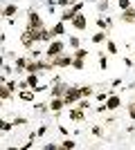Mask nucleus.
I'll return each mask as SVG.
<instances>
[{"label": "nucleus", "instance_id": "f257e3e1", "mask_svg": "<svg viewBox=\"0 0 135 150\" xmlns=\"http://www.w3.org/2000/svg\"><path fill=\"white\" fill-rule=\"evenodd\" d=\"M41 38H39V29H29V27H25V31L20 34V45L25 47L27 52L34 47V43H39Z\"/></svg>", "mask_w": 135, "mask_h": 150}, {"label": "nucleus", "instance_id": "f03ea898", "mask_svg": "<svg viewBox=\"0 0 135 150\" xmlns=\"http://www.w3.org/2000/svg\"><path fill=\"white\" fill-rule=\"evenodd\" d=\"M63 50H65V40H61V38H54L52 43H47V50H43V54H45V58H47V61H52L54 56L63 54Z\"/></svg>", "mask_w": 135, "mask_h": 150}, {"label": "nucleus", "instance_id": "7ed1b4c3", "mask_svg": "<svg viewBox=\"0 0 135 150\" xmlns=\"http://www.w3.org/2000/svg\"><path fill=\"white\" fill-rule=\"evenodd\" d=\"M79 99H81L79 85H68V90H65V94H63V101H65V105H74V103H77Z\"/></svg>", "mask_w": 135, "mask_h": 150}, {"label": "nucleus", "instance_id": "20e7f679", "mask_svg": "<svg viewBox=\"0 0 135 150\" xmlns=\"http://www.w3.org/2000/svg\"><path fill=\"white\" fill-rule=\"evenodd\" d=\"M27 27H29V29H43L45 27V23H43L39 11H34V9L27 11Z\"/></svg>", "mask_w": 135, "mask_h": 150}, {"label": "nucleus", "instance_id": "39448f33", "mask_svg": "<svg viewBox=\"0 0 135 150\" xmlns=\"http://www.w3.org/2000/svg\"><path fill=\"white\" fill-rule=\"evenodd\" d=\"M72 58H74L72 54H65V52H63V54H59V56L52 58V65H54L56 69H68L72 65Z\"/></svg>", "mask_w": 135, "mask_h": 150}, {"label": "nucleus", "instance_id": "423d86ee", "mask_svg": "<svg viewBox=\"0 0 135 150\" xmlns=\"http://www.w3.org/2000/svg\"><path fill=\"white\" fill-rule=\"evenodd\" d=\"M50 112L54 114V117H59V114L63 112V108H65V101H63V96H50Z\"/></svg>", "mask_w": 135, "mask_h": 150}, {"label": "nucleus", "instance_id": "0eeeda50", "mask_svg": "<svg viewBox=\"0 0 135 150\" xmlns=\"http://www.w3.org/2000/svg\"><path fill=\"white\" fill-rule=\"evenodd\" d=\"M104 105H106V110H108V112H115V110H119V108H122V96L113 92L108 99L104 101Z\"/></svg>", "mask_w": 135, "mask_h": 150}, {"label": "nucleus", "instance_id": "6e6552de", "mask_svg": "<svg viewBox=\"0 0 135 150\" xmlns=\"http://www.w3.org/2000/svg\"><path fill=\"white\" fill-rule=\"evenodd\" d=\"M16 13H18V5H16V2H7V5L2 7V11H0V18L9 20V18H16Z\"/></svg>", "mask_w": 135, "mask_h": 150}, {"label": "nucleus", "instance_id": "1a4fd4ad", "mask_svg": "<svg viewBox=\"0 0 135 150\" xmlns=\"http://www.w3.org/2000/svg\"><path fill=\"white\" fill-rule=\"evenodd\" d=\"M72 27L77 31H86V27H88V18H86V13L84 11H79L74 18H72Z\"/></svg>", "mask_w": 135, "mask_h": 150}, {"label": "nucleus", "instance_id": "9d476101", "mask_svg": "<svg viewBox=\"0 0 135 150\" xmlns=\"http://www.w3.org/2000/svg\"><path fill=\"white\" fill-rule=\"evenodd\" d=\"M68 117H70L72 121H77V123H81V121H86V110H81L79 105H74V108L70 105V110H68Z\"/></svg>", "mask_w": 135, "mask_h": 150}, {"label": "nucleus", "instance_id": "9b49d317", "mask_svg": "<svg viewBox=\"0 0 135 150\" xmlns=\"http://www.w3.org/2000/svg\"><path fill=\"white\" fill-rule=\"evenodd\" d=\"M50 96H63L65 94V90H68V83H63V81H56V83H52L50 85Z\"/></svg>", "mask_w": 135, "mask_h": 150}, {"label": "nucleus", "instance_id": "f8f14e48", "mask_svg": "<svg viewBox=\"0 0 135 150\" xmlns=\"http://www.w3.org/2000/svg\"><path fill=\"white\" fill-rule=\"evenodd\" d=\"M50 31H52V36H54V38H61L63 34H68V29H65V23H63V20L54 23V25L50 27Z\"/></svg>", "mask_w": 135, "mask_h": 150}, {"label": "nucleus", "instance_id": "ddd939ff", "mask_svg": "<svg viewBox=\"0 0 135 150\" xmlns=\"http://www.w3.org/2000/svg\"><path fill=\"white\" fill-rule=\"evenodd\" d=\"M119 20H122V23H126V25H133V23H135V7L124 9L122 16H119Z\"/></svg>", "mask_w": 135, "mask_h": 150}, {"label": "nucleus", "instance_id": "4468645a", "mask_svg": "<svg viewBox=\"0 0 135 150\" xmlns=\"http://www.w3.org/2000/svg\"><path fill=\"white\" fill-rule=\"evenodd\" d=\"M25 74H41V69H39V61L36 58H29L27 56V65H25V69H23Z\"/></svg>", "mask_w": 135, "mask_h": 150}, {"label": "nucleus", "instance_id": "2eb2a0df", "mask_svg": "<svg viewBox=\"0 0 135 150\" xmlns=\"http://www.w3.org/2000/svg\"><path fill=\"white\" fill-rule=\"evenodd\" d=\"M18 99L20 101H27V103H34V99H36V92L34 90H18Z\"/></svg>", "mask_w": 135, "mask_h": 150}, {"label": "nucleus", "instance_id": "dca6fc26", "mask_svg": "<svg viewBox=\"0 0 135 150\" xmlns=\"http://www.w3.org/2000/svg\"><path fill=\"white\" fill-rule=\"evenodd\" d=\"M74 16H77V11H74L72 7H65L63 11H61V16H59V20H63V23H72Z\"/></svg>", "mask_w": 135, "mask_h": 150}, {"label": "nucleus", "instance_id": "f3484780", "mask_svg": "<svg viewBox=\"0 0 135 150\" xmlns=\"http://www.w3.org/2000/svg\"><path fill=\"white\" fill-rule=\"evenodd\" d=\"M106 54H108V56H117V54H119L117 43H115V40H110V38H106Z\"/></svg>", "mask_w": 135, "mask_h": 150}, {"label": "nucleus", "instance_id": "a211bd4d", "mask_svg": "<svg viewBox=\"0 0 135 150\" xmlns=\"http://www.w3.org/2000/svg\"><path fill=\"white\" fill-rule=\"evenodd\" d=\"M34 112L39 114H50V103H43V101H36V103H32Z\"/></svg>", "mask_w": 135, "mask_h": 150}, {"label": "nucleus", "instance_id": "6ab92c4d", "mask_svg": "<svg viewBox=\"0 0 135 150\" xmlns=\"http://www.w3.org/2000/svg\"><path fill=\"white\" fill-rule=\"evenodd\" d=\"M106 38H108V31H97V34H92V36H90V40H92V43L95 45H101V43H106Z\"/></svg>", "mask_w": 135, "mask_h": 150}, {"label": "nucleus", "instance_id": "aec40b11", "mask_svg": "<svg viewBox=\"0 0 135 150\" xmlns=\"http://www.w3.org/2000/svg\"><path fill=\"white\" fill-rule=\"evenodd\" d=\"M39 38H41V43H52V40H54V36H52V31L47 29V27L39 29Z\"/></svg>", "mask_w": 135, "mask_h": 150}, {"label": "nucleus", "instance_id": "412c9836", "mask_svg": "<svg viewBox=\"0 0 135 150\" xmlns=\"http://www.w3.org/2000/svg\"><path fill=\"white\" fill-rule=\"evenodd\" d=\"M0 99H2V101H11L14 99V92L7 88L5 83H0Z\"/></svg>", "mask_w": 135, "mask_h": 150}, {"label": "nucleus", "instance_id": "4be33fe9", "mask_svg": "<svg viewBox=\"0 0 135 150\" xmlns=\"http://www.w3.org/2000/svg\"><path fill=\"white\" fill-rule=\"evenodd\" d=\"M39 69H41V72H54L56 67H54L52 61H47V58H45V61H43V58H39Z\"/></svg>", "mask_w": 135, "mask_h": 150}, {"label": "nucleus", "instance_id": "5701e85b", "mask_svg": "<svg viewBox=\"0 0 135 150\" xmlns=\"http://www.w3.org/2000/svg\"><path fill=\"white\" fill-rule=\"evenodd\" d=\"M27 65V56H16L14 58V67H16V72H23Z\"/></svg>", "mask_w": 135, "mask_h": 150}, {"label": "nucleus", "instance_id": "b1692460", "mask_svg": "<svg viewBox=\"0 0 135 150\" xmlns=\"http://www.w3.org/2000/svg\"><path fill=\"white\" fill-rule=\"evenodd\" d=\"M79 92H81V96H86V99L95 96V88H92V85H79Z\"/></svg>", "mask_w": 135, "mask_h": 150}, {"label": "nucleus", "instance_id": "393cba45", "mask_svg": "<svg viewBox=\"0 0 135 150\" xmlns=\"http://www.w3.org/2000/svg\"><path fill=\"white\" fill-rule=\"evenodd\" d=\"M25 81H27V85H29V90H34V88L41 83V81H39V74H27Z\"/></svg>", "mask_w": 135, "mask_h": 150}, {"label": "nucleus", "instance_id": "a878e982", "mask_svg": "<svg viewBox=\"0 0 135 150\" xmlns=\"http://www.w3.org/2000/svg\"><path fill=\"white\" fill-rule=\"evenodd\" d=\"M88 54H90V52L86 50V47H77V50L72 52V56H74V58H84V61L88 58Z\"/></svg>", "mask_w": 135, "mask_h": 150}, {"label": "nucleus", "instance_id": "bb28decb", "mask_svg": "<svg viewBox=\"0 0 135 150\" xmlns=\"http://www.w3.org/2000/svg\"><path fill=\"white\" fill-rule=\"evenodd\" d=\"M11 130H14V121L0 119V132H11Z\"/></svg>", "mask_w": 135, "mask_h": 150}, {"label": "nucleus", "instance_id": "cd10ccee", "mask_svg": "<svg viewBox=\"0 0 135 150\" xmlns=\"http://www.w3.org/2000/svg\"><path fill=\"white\" fill-rule=\"evenodd\" d=\"M99 69H108V54H104V52H99Z\"/></svg>", "mask_w": 135, "mask_h": 150}, {"label": "nucleus", "instance_id": "c85d7f7f", "mask_svg": "<svg viewBox=\"0 0 135 150\" xmlns=\"http://www.w3.org/2000/svg\"><path fill=\"white\" fill-rule=\"evenodd\" d=\"M70 67L81 72V69H86V61H84V58H72V65H70Z\"/></svg>", "mask_w": 135, "mask_h": 150}, {"label": "nucleus", "instance_id": "c756f323", "mask_svg": "<svg viewBox=\"0 0 135 150\" xmlns=\"http://www.w3.org/2000/svg\"><path fill=\"white\" fill-rule=\"evenodd\" d=\"M59 148H63V150H72V148H77V141H72V139H63V141L59 144Z\"/></svg>", "mask_w": 135, "mask_h": 150}, {"label": "nucleus", "instance_id": "7c9ffc66", "mask_svg": "<svg viewBox=\"0 0 135 150\" xmlns=\"http://www.w3.org/2000/svg\"><path fill=\"white\" fill-rule=\"evenodd\" d=\"M110 94H113V90H106V92H95V99L99 101V103H104V101L108 99Z\"/></svg>", "mask_w": 135, "mask_h": 150}, {"label": "nucleus", "instance_id": "2f4dec72", "mask_svg": "<svg viewBox=\"0 0 135 150\" xmlns=\"http://www.w3.org/2000/svg\"><path fill=\"white\" fill-rule=\"evenodd\" d=\"M126 114H129V119H131V121H135V101L126 103Z\"/></svg>", "mask_w": 135, "mask_h": 150}, {"label": "nucleus", "instance_id": "473e14b6", "mask_svg": "<svg viewBox=\"0 0 135 150\" xmlns=\"http://www.w3.org/2000/svg\"><path fill=\"white\" fill-rule=\"evenodd\" d=\"M68 47H72V50L81 47V40H79V36H70V38H68Z\"/></svg>", "mask_w": 135, "mask_h": 150}, {"label": "nucleus", "instance_id": "72a5a7b5", "mask_svg": "<svg viewBox=\"0 0 135 150\" xmlns=\"http://www.w3.org/2000/svg\"><path fill=\"white\" fill-rule=\"evenodd\" d=\"M74 105H79L81 110H86V112H88V110H90V101L86 99V96H81V99H79L77 103H74Z\"/></svg>", "mask_w": 135, "mask_h": 150}, {"label": "nucleus", "instance_id": "f704fd0d", "mask_svg": "<svg viewBox=\"0 0 135 150\" xmlns=\"http://www.w3.org/2000/svg\"><path fill=\"white\" fill-rule=\"evenodd\" d=\"M5 85H7L9 90H11L14 94L18 92V81H16V79H7V83H5Z\"/></svg>", "mask_w": 135, "mask_h": 150}, {"label": "nucleus", "instance_id": "c9c22d12", "mask_svg": "<svg viewBox=\"0 0 135 150\" xmlns=\"http://www.w3.org/2000/svg\"><path fill=\"white\" fill-rule=\"evenodd\" d=\"M90 132H92L97 139H104V130H101V125H92V128H90Z\"/></svg>", "mask_w": 135, "mask_h": 150}, {"label": "nucleus", "instance_id": "e433bc0d", "mask_svg": "<svg viewBox=\"0 0 135 150\" xmlns=\"http://www.w3.org/2000/svg\"><path fill=\"white\" fill-rule=\"evenodd\" d=\"M41 56H43V50H36V47H32V50H29V58H36V61H39Z\"/></svg>", "mask_w": 135, "mask_h": 150}, {"label": "nucleus", "instance_id": "4c0bfd02", "mask_svg": "<svg viewBox=\"0 0 135 150\" xmlns=\"http://www.w3.org/2000/svg\"><path fill=\"white\" fill-rule=\"evenodd\" d=\"M29 123V121L25 119V117H16V119H14V128H20V125H27Z\"/></svg>", "mask_w": 135, "mask_h": 150}, {"label": "nucleus", "instance_id": "58836bf2", "mask_svg": "<svg viewBox=\"0 0 135 150\" xmlns=\"http://www.w3.org/2000/svg\"><path fill=\"white\" fill-rule=\"evenodd\" d=\"M54 5H59V7H63V9H65V7L74 5V0H54Z\"/></svg>", "mask_w": 135, "mask_h": 150}, {"label": "nucleus", "instance_id": "ea45409f", "mask_svg": "<svg viewBox=\"0 0 135 150\" xmlns=\"http://www.w3.org/2000/svg\"><path fill=\"white\" fill-rule=\"evenodd\" d=\"M117 5H119V9H129V7H133V2H131V0H117Z\"/></svg>", "mask_w": 135, "mask_h": 150}, {"label": "nucleus", "instance_id": "a19ab883", "mask_svg": "<svg viewBox=\"0 0 135 150\" xmlns=\"http://www.w3.org/2000/svg\"><path fill=\"white\" fill-rule=\"evenodd\" d=\"M45 134H47V123H43L39 130H36V137H45Z\"/></svg>", "mask_w": 135, "mask_h": 150}, {"label": "nucleus", "instance_id": "79ce46f5", "mask_svg": "<svg viewBox=\"0 0 135 150\" xmlns=\"http://www.w3.org/2000/svg\"><path fill=\"white\" fill-rule=\"evenodd\" d=\"M34 141H36V137H29V141H27V144H23L20 148H23V150H29V148H34Z\"/></svg>", "mask_w": 135, "mask_h": 150}, {"label": "nucleus", "instance_id": "37998d69", "mask_svg": "<svg viewBox=\"0 0 135 150\" xmlns=\"http://www.w3.org/2000/svg\"><path fill=\"white\" fill-rule=\"evenodd\" d=\"M97 9H99V11H106V9H108V2H106V0H99V2H97Z\"/></svg>", "mask_w": 135, "mask_h": 150}, {"label": "nucleus", "instance_id": "c03bdc74", "mask_svg": "<svg viewBox=\"0 0 135 150\" xmlns=\"http://www.w3.org/2000/svg\"><path fill=\"white\" fill-rule=\"evenodd\" d=\"M59 148V144H45L43 146V150H56Z\"/></svg>", "mask_w": 135, "mask_h": 150}, {"label": "nucleus", "instance_id": "a18cd8bd", "mask_svg": "<svg viewBox=\"0 0 135 150\" xmlns=\"http://www.w3.org/2000/svg\"><path fill=\"white\" fill-rule=\"evenodd\" d=\"M5 40H7V34H0V52H5V50H2V45H5Z\"/></svg>", "mask_w": 135, "mask_h": 150}, {"label": "nucleus", "instance_id": "49530a36", "mask_svg": "<svg viewBox=\"0 0 135 150\" xmlns=\"http://www.w3.org/2000/svg\"><path fill=\"white\" fill-rule=\"evenodd\" d=\"M108 110H106V105H97V114H106Z\"/></svg>", "mask_w": 135, "mask_h": 150}, {"label": "nucleus", "instance_id": "de8ad7c7", "mask_svg": "<svg viewBox=\"0 0 135 150\" xmlns=\"http://www.w3.org/2000/svg\"><path fill=\"white\" fill-rule=\"evenodd\" d=\"M29 85H27V81H18V90H27Z\"/></svg>", "mask_w": 135, "mask_h": 150}, {"label": "nucleus", "instance_id": "09e8293b", "mask_svg": "<svg viewBox=\"0 0 135 150\" xmlns=\"http://www.w3.org/2000/svg\"><path fill=\"white\" fill-rule=\"evenodd\" d=\"M110 85H113V88H119V85H122V79H113V83H110Z\"/></svg>", "mask_w": 135, "mask_h": 150}, {"label": "nucleus", "instance_id": "8fccbe9b", "mask_svg": "<svg viewBox=\"0 0 135 150\" xmlns=\"http://www.w3.org/2000/svg\"><path fill=\"white\" fill-rule=\"evenodd\" d=\"M59 132H61L63 137H68V128H65V125H59Z\"/></svg>", "mask_w": 135, "mask_h": 150}, {"label": "nucleus", "instance_id": "3c124183", "mask_svg": "<svg viewBox=\"0 0 135 150\" xmlns=\"http://www.w3.org/2000/svg\"><path fill=\"white\" fill-rule=\"evenodd\" d=\"M0 83H7V74L5 72H0Z\"/></svg>", "mask_w": 135, "mask_h": 150}, {"label": "nucleus", "instance_id": "603ef678", "mask_svg": "<svg viewBox=\"0 0 135 150\" xmlns=\"http://www.w3.org/2000/svg\"><path fill=\"white\" fill-rule=\"evenodd\" d=\"M2 67H5V58L0 56V69H2Z\"/></svg>", "mask_w": 135, "mask_h": 150}, {"label": "nucleus", "instance_id": "864d4df0", "mask_svg": "<svg viewBox=\"0 0 135 150\" xmlns=\"http://www.w3.org/2000/svg\"><path fill=\"white\" fill-rule=\"evenodd\" d=\"M2 105H5V101H2V99H0V110H2Z\"/></svg>", "mask_w": 135, "mask_h": 150}, {"label": "nucleus", "instance_id": "5fc2aeb1", "mask_svg": "<svg viewBox=\"0 0 135 150\" xmlns=\"http://www.w3.org/2000/svg\"><path fill=\"white\" fill-rule=\"evenodd\" d=\"M106 2H108V0H106Z\"/></svg>", "mask_w": 135, "mask_h": 150}]
</instances>
